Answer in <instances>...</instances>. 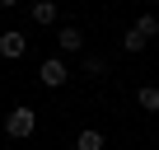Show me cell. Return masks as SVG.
Returning <instances> with one entry per match:
<instances>
[{
  "instance_id": "7a4b0ae2",
  "label": "cell",
  "mask_w": 159,
  "mask_h": 150,
  "mask_svg": "<svg viewBox=\"0 0 159 150\" xmlns=\"http://www.w3.org/2000/svg\"><path fill=\"white\" fill-rule=\"evenodd\" d=\"M66 80H70V66H66L61 56H47V61L38 66V85H42V89H61Z\"/></svg>"
},
{
  "instance_id": "5b68a950",
  "label": "cell",
  "mask_w": 159,
  "mask_h": 150,
  "mask_svg": "<svg viewBox=\"0 0 159 150\" xmlns=\"http://www.w3.org/2000/svg\"><path fill=\"white\" fill-rule=\"evenodd\" d=\"M131 33L150 47V38H159V14H136V24H131Z\"/></svg>"
},
{
  "instance_id": "8992f818",
  "label": "cell",
  "mask_w": 159,
  "mask_h": 150,
  "mask_svg": "<svg viewBox=\"0 0 159 150\" xmlns=\"http://www.w3.org/2000/svg\"><path fill=\"white\" fill-rule=\"evenodd\" d=\"M80 70L94 75V80H103V75H108V56H98V52H80Z\"/></svg>"
},
{
  "instance_id": "30bf717a",
  "label": "cell",
  "mask_w": 159,
  "mask_h": 150,
  "mask_svg": "<svg viewBox=\"0 0 159 150\" xmlns=\"http://www.w3.org/2000/svg\"><path fill=\"white\" fill-rule=\"evenodd\" d=\"M122 47H126V52H145V42H140V38H136V33H131V28H126V33H122Z\"/></svg>"
},
{
  "instance_id": "52a82bcc",
  "label": "cell",
  "mask_w": 159,
  "mask_h": 150,
  "mask_svg": "<svg viewBox=\"0 0 159 150\" xmlns=\"http://www.w3.org/2000/svg\"><path fill=\"white\" fill-rule=\"evenodd\" d=\"M75 150H108V136L98 127H84V131L75 136Z\"/></svg>"
},
{
  "instance_id": "9c48e42d",
  "label": "cell",
  "mask_w": 159,
  "mask_h": 150,
  "mask_svg": "<svg viewBox=\"0 0 159 150\" xmlns=\"http://www.w3.org/2000/svg\"><path fill=\"white\" fill-rule=\"evenodd\" d=\"M136 108L140 113H159V85H140L136 89Z\"/></svg>"
},
{
  "instance_id": "3957f363",
  "label": "cell",
  "mask_w": 159,
  "mask_h": 150,
  "mask_svg": "<svg viewBox=\"0 0 159 150\" xmlns=\"http://www.w3.org/2000/svg\"><path fill=\"white\" fill-rule=\"evenodd\" d=\"M24 52H28L24 28H5V33H0V56H5V61H24Z\"/></svg>"
},
{
  "instance_id": "ba28073f",
  "label": "cell",
  "mask_w": 159,
  "mask_h": 150,
  "mask_svg": "<svg viewBox=\"0 0 159 150\" xmlns=\"http://www.w3.org/2000/svg\"><path fill=\"white\" fill-rule=\"evenodd\" d=\"M56 38H61V52H84V33H80L75 24H61Z\"/></svg>"
},
{
  "instance_id": "6da1fadb",
  "label": "cell",
  "mask_w": 159,
  "mask_h": 150,
  "mask_svg": "<svg viewBox=\"0 0 159 150\" xmlns=\"http://www.w3.org/2000/svg\"><path fill=\"white\" fill-rule=\"evenodd\" d=\"M38 131V108L33 103H14L10 113H5V136L10 141H28Z\"/></svg>"
},
{
  "instance_id": "277c9868",
  "label": "cell",
  "mask_w": 159,
  "mask_h": 150,
  "mask_svg": "<svg viewBox=\"0 0 159 150\" xmlns=\"http://www.w3.org/2000/svg\"><path fill=\"white\" fill-rule=\"evenodd\" d=\"M28 19H33L38 28H52V24L61 19V10H56V0H33V5H28Z\"/></svg>"
},
{
  "instance_id": "8fae6325",
  "label": "cell",
  "mask_w": 159,
  "mask_h": 150,
  "mask_svg": "<svg viewBox=\"0 0 159 150\" xmlns=\"http://www.w3.org/2000/svg\"><path fill=\"white\" fill-rule=\"evenodd\" d=\"M24 5V0H0V10H19Z\"/></svg>"
}]
</instances>
